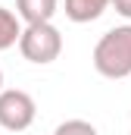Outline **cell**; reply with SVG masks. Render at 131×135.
Masks as SVG:
<instances>
[{"instance_id": "9", "label": "cell", "mask_w": 131, "mask_h": 135, "mask_svg": "<svg viewBox=\"0 0 131 135\" xmlns=\"http://www.w3.org/2000/svg\"><path fill=\"white\" fill-rule=\"evenodd\" d=\"M0 91H3V72H0Z\"/></svg>"}, {"instance_id": "4", "label": "cell", "mask_w": 131, "mask_h": 135, "mask_svg": "<svg viewBox=\"0 0 131 135\" xmlns=\"http://www.w3.org/2000/svg\"><path fill=\"white\" fill-rule=\"evenodd\" d=\"M56 6H59V0H16V16L25 25L50 22L56 16Z\"/></svg>"}, {"instance_id": "8", "label": "cell", "mask_w": 131, "mask_h": 135, "mask_svg": "<svg viewBox=\"0 0 131 135\" xmlns=\"http://www.w3.org/2000/svg\"><path fill=\"white\" fill-rule=\"evenodd\" d=\"M109 6H116V13H119V16L131 19V0H109Z\"/></svg>"}, {"instance_id": "2", "label": "cell", "mask_w": 131, "mask_h": 135, "mask_svg": "<svg viewBox=\"0 0 131 135\" xmlns=\"http://www.w3.org/2000/svg\"><path fill=\"white\" fill-rule=\"evenodd\" d=\"M19 50L28 63H37V66H47L53 63L59 54H63V35L53 22H34V25H25L22 35H19Z\"/></svg>"}, {"instance_id": "7", "label": "cell", "mask_w": 131, "mask_h": 135, "mask_svg": "<svg viewBox=\"0 0 131 135\" xmlns=\"http://www.w3.org/2000/svg\"><path fill=\"white\" fill-rule=\"evenodd\" d=\"M53 135H97V129L88 123V119H66L56 126Z\"/></svg>"}, {"instance_id": "5", "label": "cell", "mask_w": 131, "mask_h": 135, "mask_svg": "<svg viewBox=\"0 0 131 135\" xmlns=\"http://www.w3.org/2000/svg\"><path fill=\"white\" fill-rule=\"evenodd\" d=\"M106 6H109V0H66V16L81 25V22L100 19L106 13Z\"/></svg>"}, {"instance_id": "1", "label": "cell", "mask_w": 131, "mask_h": 135, "mask_svg": "<svg viewBox=\"0 0 131 135\" xmlns=\"http://www.w3.org/2000/svg\"><path fill=\"white\" fill-rule=\"evenodd\" d=\"M94 69L103 79H128L131 75V22L109 28L97 41Z\"/></svg>"}, {"instance_id": "6", "label": "cell", "mask_w": 131, "mask_h": 135, "mask_svg": "<svg viewBox=\"0 0 131 135\" xmlns=\"http://www.w3.org/2000/svg\"><path fill=\"white\" fill-rule=\"evenodd\" d=\"M19 35H22V22H19V16H16L13 9L0 6V50L19 44Z\"/></svg>"}, {"instance_id": "3", "label": "cell", "mask_w": 131, "mask_h": 135, "mask_svg": "<svg viewBox=\"0 0 131 135\" xmlns=\"http://www.w3.org/2000/svg\"><path fill=\"white\" fill-rule=\"evenodd\" d=\"M37 116V104L22 88H3L0 91V126L6 132H25Z\"/></svg>"}]
</instances>
